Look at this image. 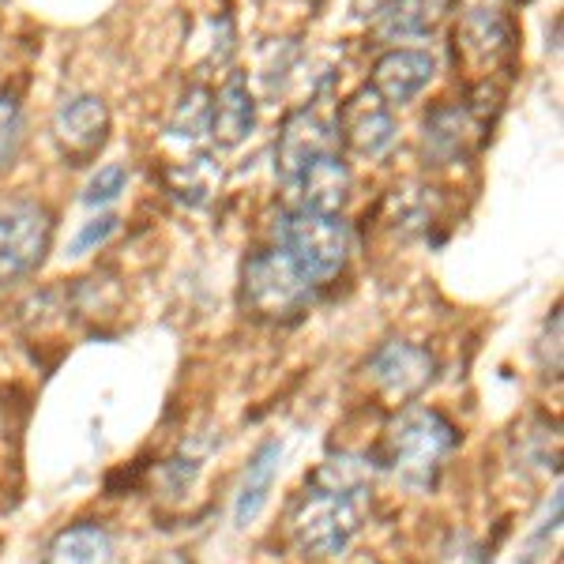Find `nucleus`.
<instances>
[{
  "label": "nucleus",
  "instance_id": "nucleus-4",
  "mask_svg": "<svg viewBox=\"0 0 564 564\" xmlns=\"http://www.w3.org/2000/svg\"><path fill=\"white\" fill-rule=\"evenodd\" d=\"M279 249L297 263V271L313 282L335 279L347 268L350 257V226L339 215L308 212V207H294L279 218L275 226Z\"/></svg>",
  "mask_w": 564,
  "mask_h": 564
},
{
  "label": "nucleus",
  "instance_id": "nucleus-8",
  "mask_svg": "<svg viewBox=\"0 0 564 564\" xmlns=\"http://www.w3.org/2000/svg\"><path fill=\"white\" fill-rule=\"evenodd\" d=\"M53 140L72 166H84L106 148L109 140V109L98 95H76L53 117Z\"/></svg>",
  "mask_w": 564,
  "mask_h": 564
},
{
  "label": "nucleus",
  "instance_id": "nucleus-13",
  "mask_svg": "<svg viewBox=\"0 0 564 564\" xmlns=\"http://www.w3.org/2000/svg\"><path fill=\"white\" fill-rule=\"evenodd\" d=\"M257 129V102H252L249 79L234 72L218 95H212V140L218 148H238Z\"/></svg>",
  "mask_w": 564,
  "mask_h": 564
},
{
  "label": "nucleus",
  "instance_id": "nucleus-6",
  "mask_svg": "<svg viewBox=\"0 0 564 564\" xmlns=\"http://www.w3.org/2000/svg\"><path fill=\"white\" fill-rule=\"evenodd\" d=\"M53 241V215L39 204L0 212V290L39 271Z\"/></svg>",
  "mask_w": 564,
  "mask_h": 564
},
{
  "label": "nucleus",
  "instance_id": "nucleus-11",
  "mask_svg": "<svg viewBox=\"0 0 564 564\" xmlns=\"http://www.w3.org/2000/svg\"><path fill=\"white\" fill-rule=\"evenodd\" d=\"M436 76V61L425 50H388L384 57L372 65V90H377L384 102L406 106L433 84Z\"/></svg>",
  "mask_w": 564,
  "mask_h": 564
},
{
  "label": "nucleus",
  "instance_id": "nucleus-2",
  "mask_svg": "<svg viewBox=\"0 0 564 564\" xmlns=\"http://www.w3.org/2000/svg\"><path fill=\"white\" fill-rule=\"evenodd\" d=\"M369 489H335V486H313L297 500L290 516V531L305 557H339L358 534L361 516H366Z\"/></svg>",
  "mask_w": 564,
  "mask_h": 564
},
{
  "label": "nucleus",
  "instance_id": "nucleus-22",
  "mask_svg": "<svg viewBox=\"0 0 564 564\" xmlns=\"http://www.w3.org/2000/svg\"><path fill=\"white\" fill-rule=\"evenodd\" d=\"M113 230H117V218H113V215L90 218L84 230L76 234V241H72V257H84V252L98 249V245H106V241H109V234H113Z\"/></svg>",
  "mask_w": 564,
  "mask_h": 564
},
{
  "label": "nucleus",
  "instance_id": "nucleus-23",
  "mask_svg": "<svg viewBox=\"0 0 564 564\" xmlns=\"http://www.w3.org/2000/svg\"><path fill=\"white\" fill-rule=\"evenodd\" d=\"M444 564H486V553L478 550L475 539L456 534V539L444 545Z\"/></svg>",
  "mask_w": 564,
  "mask_h": 564
},
{
  "label": "nucleus",
  "instance_id": "nucleus-21",
  "mask_svg": "<svg viewBox=\"0 0 564 564\" xmlns=\"http://www.w3.org/2000/svg\"><path fill=\"white\" fill-rule=\"evenodd\" d=\"M124 185H129V170H124L121 162H109V166H102L95 177H90L84 199H87L90 207L113 204V199L124 193Z\"/></svg>",
  "mask_w": 564,
  "mask_h": 564
},
{
  "label": "nucleus",
  "instance_id": "nucleus-1",
  "mask_svg": "<svg viewBox=\"0 0 564 564\" xmlns=\"http://www.w3.org/2000/svg\"><path fill=\"white\" fill-rule=\"evenodd\" d=\"M459 444L456 425L441 411L430 406H411L395 417L384 441V463L388 470L403 481L411 494H433L436 478L444 470V459Z\"/></svg>",
  "mask_w": 564,
  "mask_h": 564
},
{
  "label": "nucleus",
  "instance_id": "nucleus-15",
  "mask_svg": "<svg viewBox=\"0 0 564 564\" xmlns=\"http://www.w3.org/2000/svg\"><path fill=\"white\" fill-rule=\"evenodd\" d=\"M279 459H282V444L279 441H263L257 448V456L249 459V470L241 478V489H238V500H234V527H252L257 516L263 512L268 505V494L275 486V475H279Z\"/></svg>",
  "mask_w": 564,
  "mask_h": 564
},
{
  "label": "nucleus",
  "instance_id": "nucleus-14",
  "mask_svg": "<svg viewBox=\"0 0 564 564\" xmlns=\"http://www.w3.org/2000/svg\"><path fill=\"white\" fill-rule=\"evenodd\" d=\"M297 193V207L308 212H324V215H339L343 204L350 199V170L339 159V151L316 159L313 166L302 170V177L290 185Z\"/></svg>",
  "mask_w": 564,
  "mask_h": 564
},
{
  "label": "nucleus",
  "instance_id": "nucleus-5",
  "mask_svg": "<svg viewBox=\"0 0 564 564\" xmlns=\"http://www.w3.org/2000/svg\"><path fill=\"white\" fill-rule=\"evenodd\" d=\"M516 50V26L505 8L478 4L456 26V65L470 79H489L508 65Z\"/></svg>",
  "mask_w": 564,
  "mask_h": 564
},
{
  "label": "nucleus",
  "instance_id": "nucleus-3",
  "mask_svg": "<svg viewBox=\"0 0 564 564\" xmlns=\"http://www.w3.org/2000/svg\"><path fill=\"white\" fill-rule=\"evenodd\" d=\"M241 302L257 321L290 324L313 305V282L282 249H263L245 260L241 271Z\"/></svg>",
  "mask_w": 564,
  "mask_h": 564
},
{
  "label": "nucleus",
  "instance_id": "nucleus-19",
  "mask_svg": "<svg viewBox=\"0 0 564 564\" xmlns=\"http://www.w3.org/2000/svg\"><path fill=\"white\" fill-rule=\"evenodd\" d=\"M212 132V90L207 87H188L185 98L177 102L174 117H170V135L174 140H204Z\"/></svg>",
  "mask_w": 564,
  "mask_h": 564
},
{
  "label": "nucleus",
  "instance_id": "nucleus-9",
  "mask_svg": "<svg viewBox=\"0 0 564 564\" xmlns=\"http://www.w3.org/2000/svg\"><path fill=\"white\" fill-rule=\"evenodd\" d=\"M339 151V140H335V124L324 121L316 109H297V113L286 117L279 132V143H275V166H279V177L286 185H294L302 177L305 166H313L316 159L324 154Z\"/></svg>",
  "mask_w": 564,
  "mask_h": 564
},
{
  "label": "nucleus",
  "instance_id": "nucleus-16",
  "mask_svg": "<svg viewBox=\"0 0 564 564\" xmlns=\"http://www.w3.org/2000/svg\"><path fill=\"white\" fill-rule=\"evenodd\" d=\"M456 0H391L380 12V31L388 39H430L452 15Z\"/></svg>",
  "mask_w": 564,
  "mask_h": 564
},
{
  "label": "nucleus",
  "instance_id": "nucleus-10",
  "mask_svg": "<svg viewBox=\"0 0 564 564\" xmlns=\"http://www.w3.org/2000/svg\"><path fill=\"white\" fill-rule=\"evenodd\" d=\"M372 380L380 384V391L391 399H414L433 384L436 377V358L417 343H384L369 361Z\"/></svg>",
  "mask_w": 564,
  "mask_h": 564
},
{
  "label": "nucleus",
  "instance_id": "nucleus-18",
  "mask_svg": "<svg viewBox=\"0 0 564 564\" xmlns=\"http://www.w3.org/2000/svg\"><path fill=\"white\" fill-rule=\"evenodd\" d=\"M166 177H170V193H174L181 204H193V207L207 204V196H212L215 185H218V170L207 154H196V159L177 162Z\"/></svg>",
  "mask_w": 564,
  "mask_h": 564
},
{
  "label": "nucleus",
  "instance_id": "nucleus-12",
  "mask_svg": "<svg viewBox=\"0 0 564 564\" xmlns=\"http://www.w3.org/2000/svg\"><path fill=\"white\" fill-rule=\"evenodd\" d=\"M481 124L478 117L470 113L467 106H436L430 117H425V132H422V148H425V159L441 162H459L467 159L470 148H475Z\"/></svg>",
  "mask_w": 564,
  "mask_h": 564
},
{
  "label": "nucleus",
  "instance_id": "nucleus-17",
  "mask_svg": "<svg viewBox=\"0 0 564 564\" xmlns=\"http://www.w3.org/2000/svg\"><path fill=\"white\" fill-rule=\"evenodd\" d=\"M113 561V539L98 523H76L53 539L45 564H109Z\"/></svg>",
  "mask_w": 564,
  "mask_h": 564
},
{
  "label": "nucleus",
  "instance_id": "nucleus-7",
  "mask_svg": "<svg viewBox=\"0 0 564 564\" xmlns=\"http://www.w3.org/2000/svg\"><path fill=\"white\" fill-rule=\"evenodd\" d=\"M395 132L391 106L372 87L354 90L335 113V140H343L361 159H380L395 143Z\"/></svg>",
  "mask_w": 564,
  "mask_h": 564
},
{
  "label": "nucleus",
  "instance_id": "nucleus-20",
  "mask_svg": "<svg viewBox=\"0 0 564 564\" xmlns=\"http://www.w3.org/2000/svg\"><path fill=\"white\" fill-rule=\"evenodd\" d=\"M23 143V106L12 90H0V170L12 166Z\"/></svg>",
  "mask_w": 564,
  "mask_h": 564
}]
</instances>
